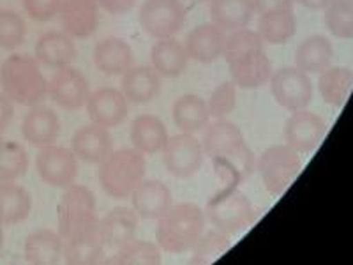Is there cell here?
Returning <instances> with one entry per match:
<instances>
[{"label": "cell", "mask_w": 353, "mask_h": 265, "mask_svg": "<svg viewBox=\"0 0 353 265\" xmlns=\"http://www.w3.org/2000/svg\"><path fill=\"white\" fill-rule=\"evenodd\" d=\"M0 226H4V221H2V214H0Z\"/></svg>", "instance_id": "obj_48"}, {"label": "cell", "mask_w": 353, "mask_h": 265, "mask_svg": "<svg viewBox=\"0 0 353 265\" xmlns=\"http://www.w3.org/2000/svg\"><path fill=\"white\" fill-rule=\"evenodd\" d=\"M36 59L50 69L68 68L77 59V46L69 34L61 30L46 32L36 43Z\"/></svg>", "instance_id": "obj_22"}, {"label": "cell", "mask_w": 353, "mask_h": 265, "mask_svg": "<svg viewBox=\"0 0 353 265\" xmlns=\"http://www.w3.org/2000/svg\"><path fill=\"white\" fill-rule=\"evenodd\" d=\"M254 11L267 12V11H277V9H292L295 0H253Z\"/></svg>", "instance_id": "obj_45"}, {"label": "cell", "mask_w": 353, "mask_h": 265, "mask_svg": "<svg viewBox=\"0 0 353 265\" xmlns=\"http://www.w3.org/2000/svg\"><path fill=\"white\" fill-rule=\"evenodd\" d=\"M173 122L182 132H196L207 128L210 122V112L207 101L196 94H184L173 103Z\"/></svg>", "instance_id": "obj_30"}, {"label": "cell", "mask_w": 353, "mask_h": 265, "mask_svg": "<svg viewBox=\"0 0 353 265\" xmlns=\"http://www.w3.org/2000/svg\"><path fill=\"white\" fill-rule=\"evenodd\" d=\"M99 226L96 197L87 186L69 184L59 202V233L69 239L77 233Z\"/></svg>", "instance_id": "obj_5"}, {"label": "cell", "mask_w": 353, "mask_h": 265, "mask_svg": "<svg viewBox=\"0 0 353 265\" xmlns=\"http://www.w3.org/2000/svg\"><path fill=\"white\" fill-rule=\"evenodd\" d=\"M207 219L216 228L226 233H239L251 226L256 219V213L248 197L237 188H226L210 200L207 207Z\"/></svg>", "instance_id": "obj_6"}, {"label": "cell", "mask_w": 353, "mask_h": 265, "mask_svg": "<svg viewBox=\"0 0 353 265\" xmlns=\"http://www.w3.org/2000/svg\"><path fill=\"white\" fill-rule=\"evenodd\" d=\"M32 210V197L27 189L14 182L0 184V214L4 225H18Z\"/></svg>", "instance_id": "obj_34"}, {"label": "cell", "mask_w": 353, "mask_h": 265, "mask_svg": "<svg viewBox=\"0 0 353 265\" xmlns=\"http://www.w3.org/2000/svg\"><path fill=\"white\" fill-rule=\"evenodd\" d=\"M25 12L36 21H50L59 14L61 0H21Z\"/></svg>", "instance_id": "obj_42"}, {"label": "cell", "mask_w": 353, "mask_h": 265, "mask_svg": "<svg viewBox=\"0 0 353 265\" xmlns=\"http://www.w3.org/2000/svg\"><path fill=\"white\" fill-rule=\"evenodd\" d=\"M138 0H97L99 9H105L110 14H125L132 11Z\"/></svg>", "instance_id": "obj_43"}, {"label": "cell", "mask_w": 353, "mask_h": 265, "mask_svg": "<svg viewBox=\"0 0 353 265\" xmlns=\"http://www.w3.org/2000/svg\"><path fill=\"white\" fill-rule=\"evenodd\" d=\"M270 92L281 108L288 112L305 110L313 99V84L299 68H283L270 77Z\"/></svg>", "instance_id": "obj_8"}, {"label": "cell", "mask_w": 353, "mask_h": 265, "mask_svg": "<svg viewBox=\"0 0 353 265\" xmlns=\"http://www.w3.org/2000/svg\"><path fill=\"white\" fill-rule=\"evenodd\" d=\"M214 166H216L217 175L228 181L230 188H235L239 182L253 173V170L256 168V161H254L253 150L249 149L248 145H242L237 153L214 161Z\"/></svg>", "instance_id": "obj_35"}, {"label": "cell", "mask_w": 353, "mask_h": 265, "mask_svg": "<svg viewBox=\"0 0 353 265\" xmlns=\"http://www.w3.org/2000/svg\"><path fill=\"white\" fill-rule=\"evenodd\" d=\"M235 87L237 85L233 81H225V84H221L219 87L214 88L212 96L207 101L210 117L225 119L226 115H230L235 110V106H237V90H235Z\"/></svg>", "instance_id": "obj_41"}, {"label": "cell", "mask_w": 353, "mask_h": 265, "mask_svg": "<svg viewBox=\"0 0 353 265\" xmlns=\"http://www.w3.org/2000/svg\"><path fill=\"white\" fill-rule=\"evenodd\" d=\"M256 32L269 44H285L297 32V18L292 9L261 12L258 18Z\"/></svg>", "instance_id": "obj_32"}, {"label": "cell", "mask_w": 353, "mask_h": 265, "mask_svg": "<svg viewBox=\"0 0 353 265\" xmlns=\"http://www.w3.org/2000/svg\"><path fill=\"white\" fill-rule=\"evenodd\" d=\"M318 90L321 99L334 108H341L353 90V71L348 68H327L320 72Z\"/></svg>", "instance_id": "obj_33"}, {"label": "cell", "mask_w": 353, "mask_h": 265, "mask_svg": "<svg viewBox=\"0 0 353 265\" xmlns=\"http://www.w3.org/2000/svg\"><path fill=\"white\" fill-rule=\"evenodd\" d=\"M138 214L129 207H115L99 219V237L105 262L112 264L113 255L137 237Z\"/></svg>", "instance_id": "obj_12"}, {"label": "cell", "mask_w": 353, "mask_h": 265, "mask_svg": "<svg viewBox=\"0 0 353 265\" xmlns=\"http://www.w3.org/2000/svg\"><path fill=\"white\" fill-rule=\"evenodd\" d=\"M12 105L14 103L9 97H6L4 94H0V137L4 135L9 122L12 121V115H14V106Z\"/></svg>", "instance_id": "obj_44"}, {"label": "cell", "mask_w": 353, "mask_h": 265, "mask_svg": "<svg viewBox=\"0 0 353 265\" xmlns=\"http://www.w3.org/2000/svg\"><path fill=\"white\" fill-rule=\"evenodd\" d=\"M112 264L157 265L161 264V248L152 242L140 241L134 237L113 255Z\"/></svg>", "instance_id": "obj_38"}, {"label": "cell", "mask_w": 353, "mask_h": 265, "mask_svg": "<svg viewBox=\"0 0 353 265\" xmlns=\"http://www.w3.org/2000/svg\"><path fill=\"white\" fill-rule=\"evenodd\" d=\"M59 17L65 34L87 39L99 25V4L97 0H61Z\"/></svg>", "instance_id": "obj_16"}, {"label": "cell", "mask_w": 353, "mask_h": 265, "mask_svg": "<svg viewBox=\"0 0 353 265\" xmlns=\"http://www.w3.org/2000/svg\"><path fill=\"white\" fill-rule=\"evenodd\" d=\"M48 96L57 106L74 112L87 105L90 87L83 72L68 66V68L57 69L53 78L48 81Z\"/></svg>", "instance_id": "obj_13"}, {"label": "cell", "mask_w": 353, "mask_h": 265, "mask_svg": "<svg viewBox=\"0 0 353 265\" xmlns=\"http://www.w3.org/2000/svg\"><path fill=\"white\" fill-rule=\"evenodd\" d=\"M225 59L232 81L241 88H258L272 77V62L256 30L239 28L226 36Z\"/></svg>", "instance_id": "obj_1"}, {"label": "cell", "mask_w": 353, "mask_h": 265, "mask_svg": "<svg viewBox=\"0 0 353 265\" xmlns=\"http://www.w3.org/2000/svg\"><path fill=\"white\" fill-rule=\"evenodd\" d=\"M185 21V8L181 0H145L140 9V25L154 39L173 37Z\"/></svg>", "instance_id": "obj_9"}, {"label": "cell", "mask_w": 353, "mask_h": 265, "mask_svg": "<svg viewBox=\"0 0 353 265\" xmlns=\"http://www.w3.org/2000/svg\"><path fill=\"white\" fill-rule=\"evenodd\" d=\"M27 36V25L18 12L0 9V48L17 50Z\"/></svg>", "instance_id": "obj_40"}, {"label": "cell", "mask_w": 353, "mask_h": 265, "mask_svg": "<svg viewBox=\"0 0 353 265\" xmlns=\"http://www.w3.org/2000/svg\"><path fill=\"white\" fill-rule=\"evenodd\" d=\"M295 2L309 11H325L327 6L330 4V0H295Z\"/></svg>", "instance_id": "obj_46"}, {"label": "cell", "mask_w": 353, "mask_h": 265, "mask_svg": "<svg viewBox=\"0 0 353 265\" xmlns=\"http://www.w3.org/2000/svg\"><path fill=\"white\" fill-rule=\"evenodd\" d=\"M189 62L188 52L184 44L179 43L173 37L157 39L150 52V64L159 72V77L176 78L185 71Z\"/></svg>", "instance_id": "obj_28"}, {"label": "cell", "mask_w": 353, "mask_h": 265, "mask_svg": "<svg viewBox=\"0 0 353 265\" xmlns=\"http://www.w3.org/2000/svg\"><path fill=\"white\" fill-rule=\"evenodd\" d=\"M4 248V226H0V251Z\"/></svg>", "instance_id": "obj_47"}, {"label": "cell", "mask_w": 353, "mask_h": 265, "mask_svg": "<svg viewBox=\"0 0 353 265\" xmlns=\"http://www.w3.org/2000/svg\"><path fill=\"white\" fill-rule=\"evenodd\" d=\"M327 124L320 115L307 110L293 112L285 126V141L299 154L313 153L325 138Z\"/></svg>", "instance_id": "obj_14"}, {"label": "cell", "mask_w": 353, "mask_h": 265, "mask_svg": "<svg viewBox=\"0 0 353 265\" xmlns=\"http://www.w3.org/2000/svg\"><path fill=\"white\" fill-rule=\"evenodd\" d=\"M129 198L134 213L143 219H159L172 207V191L156 179H143Z\"/></svg>", "instance_id": "obj_18"}, {"label": "cell", "mask_w": 353, "mask_h": 265, "mask_svg": "<svg viewBox=\"0 0 353 265\" xmlns=\"http://www.w3.org/2000/svg\"><path fill=\"white\" fill-rule=\"evenodd\" d=\"M253 0H210V18L212 23L223 30L245 28L254 17Z\"/></svg>", "instance_id": "obj_29"}, {"label": "cell", "mask_w": 353, "mask_h": 265, "mask_svg": "<svg viewBox=\"0 0 353 265\" xmlns=\"http://www.w3.org/2000/svg\"><path fill=\"white\" fill-rule=\"evenodd\" d=\"M334 46L329 37L309 36L299 44L295 52V68L307 75H320L332 66Z\"/></svg>", "instance_id": "obj_27"}, {"label": "cell", "mask_w": 353, "mask_h": 265, "mask_svg": "<svg viewBox=\"0 0 353 265\" xmlns=\"http://www.w3.org/2000/svg\"><path fill=\"white\" fill-rule=\"evenodd\" d=\"M64 253V239L59 232L41 228L32 232L25 241V260L28 264H59Z\"/></svg>", "instance_id": "obj_26"}, {"label": "cell", "mask_w": 353, "mask_h": 265, "mask_svg": "<svg viewBox=\"0 0 353 265\" xmlns=\"http://www.w3.org/2000/svg\"><path fill=\"white\" fill-rule=\"evenodd\" d=\"M21 135L28 144L43 149L55 144L61 135V119L50 106H32L21 122Z\"/></svg>", "instance_id": "obj_20"}, {"label": "cell", "mask_w": 353, "mask_h": 265, "mask_svg": "<svg viewBox=\"0 0 353 265\" xmlns=\"http://www.w3.org/2000/svg\"><path fill=\"white\" fill-rule=\"evenodd\" d=\"M193 2H210V0H193Z\"/></svg>", "instance_id": "obj_49"}, {"label": "cell", "mask_w": 353, "mask_h": 265, "mask_svg": "<svg viewBox=\"0 0 353 265\" xmlns=\"http://www.w3.org/2000/svg\"><path fill=\"white\" fill-rule=\"evenodd\" d=\"M203 145L193 132H181L168 138L163 149V163L173 177L189 179L203 165Z\"/></svg>", "instance_id": "obj_10"}, {"label": "cell", "mask_w": 353, "mask_h": 265, "mask_svg": "<svg viewBox=\"0 0 353 265\" xmlns=\"http://www.w3.org/2000/svg\"><path fill=\"white\" fill-rule=\"evenodd\" d=\"M232 246V239L230 233L223 232L219 228H210L207 232L201 233V237L193 248V255H191V264L196 265H209L216 262L226 253Z\"/></svg>", "instance_id": "obj_36"}, {"label": "cell", "mask_w": 353, "mask_h": 265, "mask_svg": "<svg viewBox=\"0 0 353 265\" xmlns=\"http://www.w3.org/2000/svg\"><path fill=\"white\" fill-rule=\"evenodd\" d=\"M325 25L339 39H353V4L346 0H330L325 8Z\"/></svg>", "instance_id": "obj_39"}, {"label": "cell", "mask_w": 353, "mask_h": 265, "mask_svg": "<svg viewBox=\"0 0 353 265\" xmlns=\"http://www.w3.org/2000/svg\"><path fill=\"white\" fill-rule=\"evenodd\" d=\"M226 34L216 23H201L185 37L184 48L189 59L200 64H210L225 53Z\"/></svg>", "instance_id": "obj_17"}, {"label": "cell", "mask_w": 353, "mask_h": 265, "mask_svg": "<svg viewBox=\"0 0 353 265\" xmlns=\"http://www.w3.org/2000/svg\"><path fill=\"white\" fill-rule=\"evenodd\" d=\"M122 94L137 105L149 103L161 90L159 72L152 66H132L122 75Z\"/></svg>", "instance_id": "obj_23"}, {"label": "cell", "mask_w": 353, "mask_h": 265, "mask_svg": "<svg viewBox=\"0 0 353 265\" xmlns=\"http://www.w3.org/2000/svg\"><path fill=\"white\" fill-rule=\"evenodd\" d=\"M92 59L96 68L110 77L124 75L134 62L131 46L119 37H106L99 41L94 48Z\"/></svg>", "instance_id": "obj_24"}, {"label": "cell", "mask_w": 353, "mask_h": 265, "mask_svg": "<svg viewBox=\"0 0 353 265\" xmlns=\"http://www.w3.org/2000/svg\"><path fill=\"white\" fill-rule=\"evenodd\" d=\"M71 149L72 153L77 154L78 159L83 161V163L99 165L101 161H105L112 154V135L103 126H83V128H80L74 132V137H72L71 141Z\"/></svg>", "instance_id": "obj_19"}, {"label": "cell", "mask_w": 353, "mask_h": 265, "mask_svg": "<svg viewBox=\"0 0 353 265\" xmlns=\"http://www.w3.org/2000/svg\"><path fill=\"white\" fill-rule=\"evenodd\" d=\"M207 226V214L196 204H176L157 219L156 241L163 251L185 253L194 248Z\"/></svg>", "instance_id": "obj_2"}, {"label": "cell", "mask_w": 353, "mask_h": 265, "mask_svg": "<svg viewBox=\"0 0 353 265\" xmlns=\"http://www.w3.org/2000/svg\"><path fill=\"white\" fill-rule=\"evenodd\" d=\"M346 2H350V4H353V0H346Z\"/></svg>", "instance_id": "obj_50"}, {"label": "cell", "mask_w": 353, "mask_h": 265, "mask_svg": "<svg viewBox=\"0 0 353 265\" xmlns=\"http://www.w3.org/2000/svg\"><path fill=\"white\" fill-rule=\"evenodd\" d=\"M78 157L72 149L46 145L36 157V170L43 182L53 188H68L78 177Z\"/></svg>", "instance_id": "obj_11"}, {"label": "cell", "mask_w": 353, "mask_h": 265, "mask_svg": "<svg viewBox=\"0 0 353 265\" xmlns=\"http://www.w3.org/2000/svg\"><path fill=\"white\" fill-rule=\"evenodd\" d=\"M147 163L140 150L134 147L112 150L105 161L99 163L97 179L108 197L115 200H125L131 197L138 184L145 179Z\"/></svg>", "instance_id": "obj_4"}, {"label": "cell", "mask_w": 353, "mask_h": 265, "mask_svg": "<svg viewBox=\"0 0 353 265\" xmlns=\"http://www.w3.org/2000/svg\"><path fill=\"white\" fill-rule=\"evenodd\" d=\"M129 101L122 94V90L105 87L96 92H90L87 99L88 119L92 124L103 126V128H117L125 121L129 112Z\"/></svg>", "instance_id": "obj_15"}, {"label": "cell", "mask_w": 353, "mask_h": 265, "mask_svg": "<svg viewBox=\"0 0 353 265\" xmlns=\"http://www.w3.org/2000/svg\"><path fill=\"white\" fill-rule=\"evenodd\" d=\"M203 153L212 161L226 157L230 154L237 153L242 145H245L242 131L226 119H216L207 124L203 135Z\"/></svg>", "instance_id": "obj_21"}, {"label": "cell", "mask_w": 353, "mask_h": 265, "mask_svg": "<svg viewBox=\"0 0 353 265\" xmlns=\"http://www.w3.org/2000/svg\"><path fill=\"white\" fill-rule=\"evenodd\" d=\"M28 170V154L18 141L0 140V184L14 182Z\"/></svg>", "instance_id": "obj_37"}, {"label": "cell", "mask_w": 353, "mask_h": 265, "mask_svg": "<svg viewBox=\"0 0 353 265\" xmlns=\"http://www.w3.org/2000/svg\"><path fill=\"white\" fill-rule=\"evenodd\" d=\"M132 147L141 154H157L168 141V129L156 115H140L131 122L129 129Z\"/></svg>", "instance_id": "obj_25"}, {"label": "cell", "mask_w": 353, "mask_h": 265, "mask_svg": "<svg viewBox=\"0 0 353 265\" xmlns=\"http://www.w3.org/2000/svg\"><path fill=\"white\" fill-rule=\"evenodd\" d=\"M62 258L68 264H105L99 226L65 239Z\"/></svg>", "instance_id": "obj_31"}, {"label": "cell", "mask_w": 353, "mask_h": 265, "mask_svg": "<svg viewBox=\"0 0 353 265\" xmlns=\"http://www.w3.org/2000/svg\"><path fill=\"white\" fill-rule=\"evenodd\" d=\"M302 168L301 154L290 145H272L261 153L256 170L267 191L272 195L285 193V189L297 179Z\"/></svg>", "instance_id": "obj_7"}, {"label": "cell", "mask_w": 353, "mask_h": 265, "mask_svg": "<svg viewBox=\"0 0 353 265\" xmlns=\"http://www.w3.org/2000/svg\"><path fill=\"white\" fill-rule=\"evenodd\" d=\"M0 87L12 103L30 108L41 105L48 96V80L37 59L20 53L8 57L0 66Z\"/></svg>", "instance_id": "obj_3"}]
</instances>
